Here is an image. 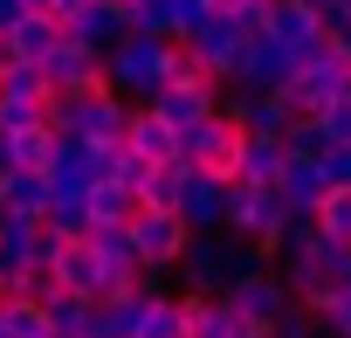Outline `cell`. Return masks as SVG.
Segmentation results:
<instances>
[{
  "label": "cell",
  "instance_id": "cell-10",
  "mask_svg": "<svg viewBox=\"0 0 351 338\" xmlns=\"http://www.w3.org/2000/svg\"><path fill=\"white\" fill-rule=\"evenodd\" d=\"M42 76H49L56 90H69V97H76V90H104V83H110V56L90 49V42H76V35L62 28V49L42 63Z\"/></svg>",
  "mask_w": 351,
  "mask_h": 338
},
{
  "label": "cell",
  "instance_id": "cell-19",
  "mask_svg": "<svg viewBox=\"0 0 351 338\" xmlns=\"http://www.w3.org/2000/svg\"><path fill=\"white\" fill-rule=\"evenodd\" d=\"M8 42H14V63L42 69V63L62 49V21H56V14H21V21L8 28Z\"/></svg>",
  "mask_w": 351,
  "mask_h": 338
},
{
  "label": "cell",
  "instance_id": "cell-8",
  "mask_svg": "<svg viewBox=\"0 0 351 338\" xmlns=\"http://www.w3.org/2000/svg\"><path fill=\"white\" fill-rule=\"evenodd\" d=\"M221 297H228V311H234V317H248V324H269V331H276V324L296 311V297H289L282 269H269V262H262V269H241V276H234Z\"/></svg>",
  "mask_w": 351,
  "mask_h": 338
},
{
  "label": "cell",
  "instance_id": "cell-18",
  "mask_svg": "<svg viewBox=\"0 0 351 338\" xmlns=\"http://www.w3.org/2000/svg\"><path fill=\"white\" fill-rule=\"evenodd\" d=\"M180 221H186L193 235H221V228H228V187L207 180V173H193V180H186V201H180Z\"/></svg>",
  "mask_w": 351,
  "mask_h": 338
},
{
  "label": "cell",
  "instance_id": "cell-35",
  "mask_svg": "<svg viewBox=\"0 0 351 338\" xmlns=\"http://www.w3.org/2000/svg\"><path fill=\"white\" fill-rule=\"evenodd\" d=\"M83 8H90V0H56V21H76Z\"/></svg>",
  "mask_w": 351,
  "mask_h": 338
},
{
  "label": "cell",
  "instance_id": "cell-28",
  "mask_svg": "<svg viewBox=\"0 0 351 338\" xmlns=\"http://www.w3.org/2000/svg\"><path fill=\"white\" fill-rule=\"evenodd\" d=\"M282 166H289V145L282 138H248V152H241V180L248 187H276Z\"/></svg>",
  "mask_w": 351,
  "mask_h": 338
},
{
  "label": "cell",
  "instance_id": "cell-17",
  "mask_svg": "<svg viewBox=\"0 0 351 338\" xmlns=\"http://www.w3.org/2000/svg\"><path fill=\"white\" fill-rule=\"evenodd\" d=\"M124 152H138L145 166H172V159L186 152V138H180V124H165L152 104H138L131 124H124Z\"/></svg>",
  "mask_w": 351,
  "mask_h": 338
},
{
  "label": "cell",
  "instance_id": "cell-26",
  "mask_svg": "<svg viewBox=\"0 0 351 338\" xmlns=\"http://www.w3.org/2000/svg\"><path fill=\"white\" fill-rule=\"evenodd\" d=\"M0 214H49V173L0 166Z\"/></svg>",
  "mask_w": 351,
  "mask_h": 338
},
{
  "label": "cell",
  "instance_id": "cell-13",
  "mask_svg": "<svg viewBox=\"0 0 351 338\" xmlns=\"http://www.w3.org/2000/svg\"><path fill=\"white\" fill-rule=\"evenodd\" d=\"M296 76V56L262 28V35H248V49H241V69H234V83L228 90H282Z\"/></svg>",
  "mask_w": 351,
  "mask_h": 338
},
{
  "label": "cell",
  "instance_id": "cell-36",
  "mask_svg": "<svg viewBox=\"0 0 351 338\" xmlns=\"http://www.w3.org/2000/svg\"><path fill=\"white\" fill-rule=\"evenodd\" d=\"M21 21V0H0V28H14Z\"/></svg>",
  "mask_w": 351,
  "mask_h": 338
},
{
  "label": "cell",
  "instance_id": "cell-30",
  "mask_svg": "<svg viewBox=\"0 0 351 338\" xmlns=\"http://www.w3.org/2000/svg\"><path fill=\"white\" fill-rule=\"evenodd\" d=\"M0 304H8V331L14 338H62L49 304H21V297H0Z\"/></svg>",
  "mask_w": 351,
  "mask_h": 338
},
{
  "label": "cell",
  "instance_id": "cell-37",
  "mask_svg": "<svg viewBox=\"0 0 351 338\" xmlns=\"http://www.w3.org/2000/svg\"><path fill=\"white\" fill-rule=\"evenodd\" d=\"M14 69V42H8V28H0V76Z\"/></svg>",
  "mask_w": 351,
  "mask_h": 338
},
{
  "label": "cell",
  "instance_id": "cell-24",
  "mask_svg": "<svg viewBox=\"0 0 351 338\" xmlns=\"http://www.w3.org/2000/svg\"><path fill=\"white\" fill-rule=\"evenodd\" d=\"M62 28H69L76 42H90V49H104V56H110V49H117V42L131 35V21H124V8H97V0H90V8H83L76 21H62Z\"/></svg>",
  "mask_w": 351,
  "mask_h": 338
},
{
  "label": "cell",
  "instance_id": "cell-38",
  "mask_svg": "<svg viewBox=\"0 0 351 338\" xmlns=\"http://www.w3.org/2000/svg\"><path fill=\"white\" fill-rule=\"evenodd\" d=\"M21 14H56V0H21Z\"/></svg>",
  "mask_w": 351,
  "mask_h": 338
},
{
  "label": "cell",
  "instance_id": "cell-20",
  "mask_svg": "<svg viewBox=\"0 0 351 338\" xmlns=\"http://www.w3.org/2000/svg\"><path fill=\"white\" fill-rule=\"evenodd\" d=\"M56 145H62L56 124H21V131H8V166H14V173H49Z\"/></svg>",
  "mask_w": 351,
  "mask_h": 338
},
{
  "label": "cell",
  "instance_id": "cell-15",
  "mask_svg": "<svg viewBox=\"0 0 351 338\" xmlns=\"http://www.w3.org/2000/svg\"><path fill=\"white\" fill-rule=\"evenodd\" d=\"M186 49L200 56V69L207 76H221V83H234V69H241V49H248V35L234 28V21H221V14H207L193 35H186Z\"/></svg>",
  "mask_w": 351,
  "mask_h": 338
},
{
  "label": "cell",
  "instance_id": "cell-7",
  "mask_svg": "<svg viewBox=\"0 0 351 338\" xmlns=\"http://www.w3.org/2000/svg\"><path fill=\"white\" fill-rule=\"evenodd\" d=\"M124 235H131V256H138V269H145V276L180 269V262H186V242H193V228H186L180 214H158V207H138Z\"/></svg>",
  "mask_w": 351,
  "mask_h": 338
},
{
  "label": "cell",
  "instance_id": "cell-1",
  "mask_svg": "<svg viewBox=\"0 0 351 338\" xmlns=\"http://www.w3.org/2000/svg\"><path fill=\"white\" fill-rule=\"evenodd\" d=\"M282 283H289L296 304H317L324 290L351 283V242H330V235L310 228V214H296L289 242H282Z\"/></svg>",
  "mask_w": 351,
  "mask_h": 338
},
{
  "label": "cell",
  "instance_id": "cell-2",
  "mask_svg": "<svg viewBox=\"0 0 351 338\" xmlns=\"http://www.w3.org/2000/svg\"><path fill=\"white\" fill-rule=\"evenodd\" d=\"M131 97H117L110 83L104 90H56V104H49V124L62 131V138H83V145H117L124 138V124H131Z\"/></svg>",
  "mask_w": 351,
  "mask_h": 338
},
{
  "label": "cell",
  "instance_id": "cell-29",
  "mask_svg": "<svg viewBox=\"0 0 351 338\" xmlns=\"http://www.w3.org/2000/svg\"><path fill=\"white\" fill-rule=\"evenodd\" d=\"M310 317H317V331L324 338H351V283H337V290H324L317 304H303Z\"/></svg>",
  "mask_w": 351,
  "mask_h": 338
},
{
  "label": "cell",
  "instance_id": "cell-12",
  "mask_svg": "<svg viewBox=\"0 0 351 338\" xmlns=\"http://www.w3.org/2000/svg\"><path fill=\"white\" fill-rule=\"evenodd\" d=\"M269 35L296 56V69L310 56H324V8H310V0H276L269 8Z\"/></svg>",
  "mask_w": 351,
  "mask_h": 338
},
{
  "label": "cell",
  "instance_id": "cell-9",
  "mask_svg": "<svg viewBox=\"0 0 351 338\" xmlns=\"http://www.w3.org/2000/svg\"><path fill=\"white\" fill-rule=\"evenodd\" d=\"M221 97H228V83L193 76V83H165V90L152 97V111H158L165 124H180V138H186V131H200L207 117H221Z\"/></svg>",
  "mask_w": 351,
  "mask_h": 338
},
{
  "label": "cell",
  "instance_id": "cell-16",
  "mask_svg": "<svg viewBox=\"0 0 351 338\" xmlns=\"http://www.w3.org/2000/svg\"><path fill=\"white\" fill-rule=\"evenodd\" d=\"M56 276H62L69 297L104 304V249H97V235H62V249H56Z\"/></svg>",
  "mask_w": 351,
  "mask_h": 338
},
{
  "label": "cell",
  "instance_id": "cell-5",
  "mask_svg": "<svg viewBox=\"0 0 351 338\" xmlns=\"http://www.w3.org/2000/svg\"><path fill=\"white\" fill-rule=\"evenodd\" d=\"M180 269H186V283H193L200 297H221L241 269H262V249H248V242H234V235L221 228V235H193Z\"/></svg>",
  "mask_w": 351,
  "mask_h": 338
},
{
  "label": "cell",
  "instance_id": "cell-32",
  "mask_svg": "<svg viewBox=\"0 0 351 338\" xmlns=\"http://www.w3.org/2000/svg\"><path fill=\"white\" fill-rule=\"evenodd\" d=\"M0 97H21V104H56V83H49L42 69H28V63H14L8 76H0Z\"/></svg>",
  "mask_w": 351,
  "mask_h": 338
},
{
  "label": "cell",
  "instance_id": "cell-21",
  "mask_svg": "<svg viewBox=\"0 0 351 338\" xmlns=\"http://www.w3.org/2000/svg\"><path fill=\"white\" fill-rule=\"evenodd\" d=\"M276 187H282V201H289V214H317V201L330 194V173H324L317 159H289Z\"/></svg>",
  "mask_w": 351,
  "mask_h": 338
},
{
  "label": "cell",
  "instance_id": "cell-6",
  "mask_svg": "<svg viewBox=\"0 0 351 338\" xmlns=\"http://www.w3.org/2000/svg\"><path fill=\"white\" fill-rule=\"evenodd\" d=\"M241 152H248V131H241V117H207L200 131H186V166L193 173H207V180H221V187H234L241 180Z\"/></svg>",
  "mask_w": 351,
  "mask_h": 338
},
{
  "label": "cell",
  "instance_id": "cell-27",
  "mask_svg": "<svg viewBox=\"0 0 351 338\" xmlns=\"http://www.w3.org/2000/svg\"><path fill=\"white\" fill-rule=\"evenodd\" d=\"M138 338H186V297L152 290V304L138 311Z\"/></svg>",
  "mask_w": 351,
  "mask_h": 338
},
{
  "label": "cell",
  "instance_id": "cell-42",
  "mask_svg": "<svg viewBox=\"0 0 351 338\" xmlns=\"http://www.w3.org/2000/svg\"><path fill=\"white\" fill-rule=\"evenodd\" d=\"M97 8H131V0H97Z\"/></svg>",
  "mask_w": 351,
  "mask_h": 338
},
{
  "label": "cell",
  "instance_id": "cell-4",
  "mask_svg": "<svg viewBox=\"0 0 351 338\" xmlns=\"http://www.w3.org/2000/svg\"><path fill=\"white\" fill-rule=\"evenodd\" d=\"M172 83V42L165 35H124L117 49H110V90L117 97H131V104H152L158 90Z\"/></svg>",
  "mask_w": 351,
  "mask_h": 338
},
{
  "label": "cell",
  "instance_id": "cell-34",
  "mask_svg": "<svg viewBox=\"0 0 351 338\" xmlns=\"http://www.w3.org/2000/svg\"><path fill=\"white\" fill-rule=\"evenodd\" d=\"M317 124L330 131V145H351V97H337V104H330V111H324Z\"/></svg>",
  "mask_w": 351,
  "mask_h": 338
},
{
  "label": "cell",
  "instance_id": "cell-41",
  "mask_svg": "<svg viewBox=\"0 0 351 338\" xmlns=\"http://www.w3.org/2000/svg\"><path fill=\"white\" fill-rule=\"evenodd\" d=\"M0 166H8V131H0Z\"/></svg>",
  "mask_w": 351,
  "mask_h": 338
},
{
  "label": "cell",
  "instance_id": "cell-33",
  "mask_svg": "<svg viewBox=\"0 0 351 338\" xmlns=\"http://www.w3.org/2000/svg\"><path fill=\"white\" fill-rule=\"evenodd\" d=\"M269 8H276V0H214V14L234 21L241 35H262V28H269Z\"/></svg>",
  "mask_w": 351,
  "mask_h": 338
},
{
  "label": "cell",
  "instance_id": "cell-11",
  "mask_svg": "<svg viewBox=\"0 0 351 338\" xmlns=\"http://www.w3.org/2000/svg\"><path fill=\"white\" fill-rule=\"evenodd\" d=\"M207 14H214V0H131L124 8V21L138 35H165V42H186Z\"/></svg>",
  "mask_w": 351,
  "mask_h": 338
},
{
  "label": "cell",
  "instance_id": "cell-43",
  "mask_svg": "<svg viewBox=\"0 0 351 338\" xmlns=\"http://www.w3.org/2000/svg\"><path fill=\"white\" fill-rule=\"evenodd\" d=\"M0 228H8V214H0Z\"/></svg>",
  "mask_w": 351,
  "mask_h": 338
},
{
  "label": "cell",
  "instance_id": "cell-39",
  "mask_svg": "<svg viewBox=\"0 0 351 338\" xmlns=\"http://www.w3.org/2000/svg\"><path fill=\"white\" fill-rule=\"evenodd\" d=\"M0 338H14V331H8V304H0Z\"/></svg>",
  "mask_w": 351,
  "mask_h": 338
},
{
  "label": "cell",
  "instance_id": "cell-25",
  "mask_svg": "<svg viewBox=\"0 0 351 338\" xmlns=\"http://www.w3.org/2000/svg\"><path fill=\"white\" fill-rule=\"evenodd\" d=\"M83 214H90V228H131L138 194H131L124 180H97V187H90V201H83Z\"/></svg>",
  "mask_w": 351,
  "mask_h": 338
},
{
  "label": "cell",
  "instance_id": "cell-23",
  "mask_svg": "<svg viewBox=\"0 0 351 338\" xmlns=\"http://www.w3.org/2000/svg\"><path fill=\"white\" fill-rule=\"evenodd\" d=\"M186 180H193V166H186V159H172V166H152V173H145V187H138V207L180 214V201H186Z\"/></svg>",
  "mask_w": 351,
  "mask_h": 338
},
{
  "label": "cell",
  "instance_id": "cell-3",
  "mask_svg": "<svg viewBox=\"0 0 351 338\" xmlns=\"http://www.w3.org/2000/svg\"><path fill=\"white\" fill-rule=\"evenodd\" d=\"M289 221H296V214H289L282 187H248V180L228 187V235H234V242H248V249H262V256H282Z\"/></svg>",
  "mask_w": 351,
  "mask_h": 338
},
{
  "label": "cell",
  "instance_id": "cell-40",
  "mask_svg": "<svg viewBox=\"0 0 351 338\" xmlns=\"http://www.w3.org/2000/svg\"><path fill=\"white\" fill-rule=\"evenodd\" d=\"M310 8H324V14H330V8H344V0H310Z\"/></svg>",
  "mask_w": 351,
  "mask_h": 338
},
{
  "label": "cell",
  "instance_id": "cell-31",
  "mask_svg": "<svg viewBox=\"0 0 351 338\" xmlns=\"http://www.w3.org/2000/svg\"><path fill=\"white\" fill-rule=\"evenodd\" d=\"M310 228H317V235H330V242H351V187H330V194L317 201Z\"/></svg>",
  "mask_w": 351,
  "mask_h": 338
},
{
  "label": "cell",
  "instance_id": "cell-14",
  "mask_svg": "<svg viewBox=\"0 0 351 338\" xmlns=\"http://www.w3.org/2000/svg\"><path fill=\"white\" fill-rule=\"evenodd\" d=\"M62 235L49 228V214H8L0 228V269H21V262H56Z\"/></svg>",
  "mask_w": 351,
  "mask_h": 338
},
{
  "label": "cell",
  "instance_id": "cell-22",
  "mask_svg": "<svg viewBox=\"0 0 351 338\" xmlns=\"http://www.w3.org/2000/svg\"><path fill=\"white\" fill-rule=\"evenodd\" d=\"M241 324H248V317H234L228 297H200V290H186V338H241Z\"/></svg>",
  "mask_w": 351,
  "mask_h": 338
}]
</instances>
